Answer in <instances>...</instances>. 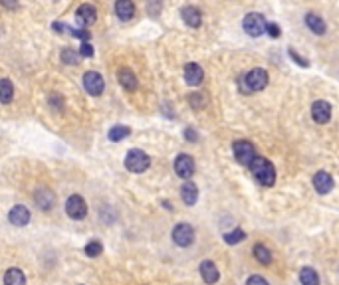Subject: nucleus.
<instances>
[{
    "instance_id": "obj_1",
    "label": "nucleus",
    "mask_w": 339,
    "mask_h": 285,
    "mask_svg": "<svg viewBox=\"0 0 339 285\" xmlns=\"http://www.w3.org/2000/svg\"><path fill=\"white\" fill-rule=\"evenodd\" d=\"M268 79H270V75H268L266 70L254 68V70H250L244 77L238 79V85H240V91H242V93L250 95V93H254V91H262V89L268 85Z\"/></svg>"
},
{
    "instance_id": "obj_2",
    "label": "nucleus",
    "mask_w": 339,
    "mask_h": 285,
    "mask_svg": "<svg viewBox=\"0 0 339 285\" xmlns=\"http://www.w3.org/2000/svg\"><path fill=\"white\" fill-rule=\"evenodd\" d=\"M248 166H250L252 174L256 176V180H258L262 186H274V182H276V168H274V164H272L268 158H264V156H254V160H252Z\"/></svg>"
},
{
    "instance_id": "obj_3",
    "label": "nucleus",
    "mask_w": 339,
    "mask_h": 285,
    "mask_svg": "<svg viewBox=\"0 0 339 285\" xmlns=\"http://www.w3.org/2000/svg\"><path fill=\"white\" fill-rule=\"evenodd\" d=\"M149 164H151V158L141 148H131L125 154V168L131 172H143L149 168Z\"/></svg>"
},
{
    "instance_id": "obj_4",
    "label": "nucleus",
    "mask_w": 339,
    "mask_h": 285,
    "mask_svg": "<svg viewBox=\"0 0 339 285\" xmlns=\"http://www.w3.org/2000/svg\"><path fill=\"white\" fill-rule=\"evenodd\" d=\"M266 24H268L266 18H264L262 14H258V12H250V14H246L244 20H242L244 32H246L248 36H252V38H258V36L266 34Z\"/></svg>"
},
{
    "instance_id": "obj_5",
    "label": "nucleus",
    "mask_w": 339,
    "mask_h": 285,
    "mask_svg": "<svg viewBox=\"0 0 339 285\" xmlns=\"http://www.w3.org/2000/svg\"><path fill=\"white\" fill-rule=\"evenodd\" d=\"M232 152H234L236 162L238 164H244V166H248L254 160V156H256L254 144L250 141H246V139H238V141L232 142Z\"/></svg>"
},
{
    "instance_id": "obj_6",
    "label": "nucleus",
    "mask_w": 339,
    "mask_h": 285,
    "mask_svg": "<svg viewBox=\"0 0 339 285\" xmlns=\"http://www.w3.org/2000/svg\"><path fill=\"white\" fill-rule=\"evenodd\" d=\"M66 212L72 220H84L87 216V202L80 194H72L66 200Z\"/></svg>"
},
{
    "instance_id": "obj_7",
    "label": "nucleus",
    "mask_w": 339,
    "mask_h": 285,
    "mask_svg": "<svg viewBox=\"0 0 339 285\" xmlns=\"http://www.w3.org/2000/svg\"><path fill=\"white\" fill-rule=\"evenodd\" d=\"M84 87H85V91L89 93V95H93V97H99L101 93H103V89H105V81H103V77H101V73H97V71H85L84 73Z\"/></svg>"
},
{
    "instance_id": "obj_8",
    "label": "nucleus",
    "mask_w": 339,
    "mask_h": 285,
    "mask_svg": "<svg viewBox=\"0 0 339 285\" xmlns=\"http://www.w3.org/2000/svg\"><path fill=\"white\" fill-rule=\"evenodd\" d=\"M172 242L176 246H180V248L190 246L194 242V230H192V226L190 224H178V226H174V230H172Z\"/></svg>"
},
{
    "instance_id": "obj_9",
    "label": "nucleus",
    "mask_w": 339,
    "mask_h": 285,
    "mask_svg": "<svg viewBox=\"0 0 339 285\" xmlns=\"http://www.w3.org/2000/svg\"><path fill=\"white\" fill-rule=\"evenodd\" d=\"M174 172L180 176V178H190L194 174V158L190 154H178L174 158Z\"/></svg>"
},
{
    "instance_id": "obj_10",
    "label": "nucleus",
    "mask_w": 339,
    "mask_h": 285,
    "mask_svg": "<svg viewBox=\"0 0 339 285\" xmlns=\"http://www.w3.org/2000/svg\"><path fill=\"white\" fill-rule=\"evenodd\" d=\"M312 117H314L316 123L326 125V123L332 119V105H330L328 101H324V99L316 101V103L312 105Z\"/></svg>"
},
{
    "instance_id": "obj_11",
    "label": "nucleus",
    "mask_w": 339,
    "mask_h": 285,
    "mask_svg": "<svg viewBox=\"0 0 339 285\" xmlns=\"http://www.w3.org/2000/svg\"><path fill=\"white\" fill-rule=\"evenodd\" d=\"M202 79H204L202 68H200L198 64H194V62H188V64L184 66V81H186L188 85L196 87V85L202 83Z\"/></svg>"
},
{
    "instance_id": "obj_12",
    "label": "nucleus",
    "mask_w": 339,
    "mask_h": 285,
    "mask_svg": "<svg viewBox=\"0 0 339 285\" xmlns=\"http://www.w3.org/2000/svg\"><path fill=\"white\" fill-rule=\"evenodd\" d=\"M76 20H78L82 26H91V24H95V20H97V10H95V6H91V4H82V6L76 10Z\"/></svg>"
},
{
    "instance_id": "obj_13",
    "label": "nucleus",
    "mask_w": 339,
    "mask_h": 285,
    "mask_svg": "<svg viewBox=\"0 0 339 285\" xmlns=\"http://www.w3.org/2000/svg\"><path fill=\"white\" fill-rule=\"evenodd\" d=\"M34 200H36L40 210H52L56 204V194L50 188H38L34 192Z\"/></svg>"
},
{
    "instance_id": "obj_14",
    "label": "nucleus",
    "mask_w": 339,
    "mask_h": 285,
    "mask_svg": "<svg viewBox=\"0 0 339 285\" xmlns=\"http://www.w3.org/2000/svg\"><path fill=\"white\" fill-rule=\"evenodd\" d=\"M117 79H119L121 87L127 89V91H135L137 89V77H135V73H133L131 68H127V66L119 68L117 70Z\"/></svg>"
},
{
    "instance_id": "obj_15",
    "label": "nucleus",
    "mask_w": 339,
    "mask_h": 285,
    "mask_svg": "<svg viewBox=\"0 0 339 285\" xmlns=\"http://www.w3.org/2000/svg\"><path fill=\"white\" fill-rule=\"evenodd\" d=\"M314 188H316L320 194L332 192V190H334V178H332V174L326 172V170L316 172V176H314Z\"/></svg>"
},
{
    "instance_id": "obj_16",
    "label": "nucleus",
    "mask_w": 339,
    "mask_h": 285,
    "mask_svg": "<svg viewBox=\"0 0 339 285\" xmlns=\"http://www.w3.org/2000/svg\"><path fill=\"white\" fill-rule=\"evenodd\" d=\"M8 220H10V224H14V226H26L28 222H30V210L24 206V204H16L12 210H10V214H8Z\"/></svg>"
},
{
    "instance_id": "obj_17",
    "label": "nucleus",
    "mask_w": 339,
    "mask_h": 285,
    "mask_svg": "<svg viewBox=\"0 0 339 285\" xmlns=\"http://www.w3.org/2000/svg\"><path fill=\"white\" fill-rule=\"evenodd\" d=\"M180 16H182V22L190 28H200V24H202V14L196 6H184L180 10Z\"/></svg>"
},
{
    "instance_id": "obj_18",
    "label": "nucleus",
    "mask_w": 339,
    "mask_h": 285,
    "mask_svg": "<svg viewBox=\"0 0 339 285\" xmlns=\"http://www.w3.org/2000/svg\"><path fill=\"white\" fill-rule=\"evenodd\" d=\"M115 14L121 22H127L135 16V4L133 0H115Z\"/></svg>"
},
{
    "instance_id": "obj_19",
    "label": "nucleus",
    "mask_w": 339,
    "mask_h": 285,
    "mask_svg": "<svg viewBox=\"0 0 339 285\" xmlns=\"http://www.w3.org/2000/svg\"><path fill=\"white\" fill-rule=\"evenodd\" d=\"M200 276H202V280H204L208 285L216 284V282H218V278H220L218 268H216V266H214V262H210V260H206V262H202V264H200Z\"/></svg>"
},
{
    "instance_id": "obj_20",
    "label": "nucleus",
    "mask_w": 339,
    "mask_h": 285,
    "mask_svg": "<svg viewBox=\"0 0 339 285\" xmlns=\"http://www.w3.org/2000/svg\"><path fill=\"white\" fill-rule=\"evenodd\" d=\"M180 198H182V202L186 206L196 204V200H198V188H196V184L194 182H184L182 188H180Z\"/></svg>"
},
{
    "instance_id": "obj_21",
    "label": "nucleus",
    "mask_w": 339,
    "mask_h": 285,
    "mask_svg": "<svg viewBox=\"0 0 339 285\" xmlns=\"http://www.w3.org/2000/svg\"><path fill=\"white\" fill-rule=\"evenodd\" d=\"M306 26H308L314 34H318V36L326 34V22H324V18L318 16V14H314V12L306 14Z\"/></svg>"
},
{
    "instance_id": "obj_22",
    "label": "nucleus",
    "mask_w": 339,
    "mask_h": 285,
    "mask_svg": "<svg viewBox=\"0 0 339 285\" xmlns=\"http://www.w3.org/2000/svg\"><path fill=\"white\" fill-rule=\"evenodd\" d=\"M4 285H26V278L22 274V270L18 268H10L4 276Z\"/></svg>"
},
{
    "instance_id": "obj_23",
    "label": "nucleus",
    "mask_w": 339,
    "mask_h": 285,
    "mask_svg": "<svg viewBox=\"0 0 339 285\" xmlns=\"http://www.w3.org/2000/svg\"><path fill=\"white\" fill-rule=\"evenodd\" d=\"M14 99V85L10 79H0V103L8 105Z\"/></svg>"
},
{
    "instance_id": "obj_24",
    "label": "nucleus",
    "mask_w": 339,
    "mask_h": 285,
    "mask_svg": "<svg viewBox=\"0 0 339 285\" xmlns=\"http://www.w3.org/2000/svg\"><path fill=\"white\" fill-rule=\"evenodd\" d=\"M254 258H256L262 266L272 264V252H270L264 244H256V246H254Z\"/></svg>"
},
{
    "instance_id": "obj_25",
    "label": "nucleus",
    "mask_w": 339,
    "mask_h": 285,
    "mask_svg": "<svg viewBox=\"0 0 339 285\" xmlns=\"http://www.w3.org/2000/svg\"><path fill=\"white\" fill-rule=\"evenodd\" d=\"M300 282H302V285H320V278H318L314 268H302Z\"/></svg>"
},
{
    "instance_id": "obj_26",
    "label": "nucleus",
    "mask_w": 339,
    "mask_h": 285,
    "mask_svg": "<svg viewBox=\"0 0 339 285\" xmlns=\"http://www.w3.org/2000/svg\"><path fill=\"white\" fill-rule=\"evenodd\" d=\"M60 58H62V62H64V64H68V66H76V64H78V58H80V52H78V50H74V48H64V50H62V54H60Z\"/></svg>"
},
{
    "instance_id": "obj_27",
    "label": "nucleus",
    "mask_w": 339,
    "mask_h": 285,
    "mask_svg": "<svg viewBox=\"0 0 339 285\" xmlns=\"http://www.w3.org/2000/svg\"><path fill=\"white\" fill-rule=\"evenodd\" d=\"M129 133H131L129 127H125V125H115V127H111V131H109V139L113 142H119L121 139H125Z\"/></svg>"
},
{
    "instance_id": "obj_28",
    "label": "nucleus",
    "mask_w": 339,
    "mask_h": 285,
    "mask_svg": "<svg viewBox=\"0 0 339 285\" xmlns=\"http://www.w3.org/2000/svg\"><path fill=\"white\" fill-rule=\"evenodd\" d=\"M188 103H190L192 109L200 111V109L206 107V95H204V93H190V95H188Z\"/></svg>"
},
{
    "instance_id": "obj_29",
    "label": "nucleus",
    "mask_w": 339,
    "mask_h": 285,
    "mask_svg": "<svg viewBox=\"0 0 339 285\" xmlns=\"http://www.w3.org/2000/svg\"><path fill=\"white\" fill-rule=\"evenodd\" d=\"M64 95H60V93H50L48 95V105L54 109V111H62L64 109Z\"/></svg>"
},
{
    "instance_id": "obj_30",
    "label": "nucleus",
    "mask_w": 339,
    "mask_h": 285,
    "mask_svg": "<svg viewBox=\"0 0 339 285\" xmlns=\"http://www.w3.org/2000/svg\"><path fill=\"white\" fill-rule=\"evenodd\" d=\"M244 238H246V234H244L242 230H234V232H228V234H224V242H226V244H230V246H234V244H240Z\"/></svg>"
},
{
    "instance_id": "obj_31",
    "label": "nucleus",
    "mask_w": 339,
    "mask_h": 285,
    "mask_svg": "<svg viewBox=\"0 0 339 285\" xmlns=\"http://www.w3.org/2000/svg\"><path fill=\"white\" fill-rule=\"evenodd\" d=\"M84 252H85L89 258H97V256H101V254H103V246H101L99 242H95V240H93V242H89V244L85 246V250H84Z\"/></svg>"
},
{
    "instance_id": "obj_32",
    "label": "nucleus",
    "mask_w": 339,
    "mask_h": 285,
    "mask_svg": "<svg viewBox=\"0 0 339 285\" xmlns=\"http://www.w3.org/2000/svg\"><path fill=\"white\" fill-rule=\"evenodd\" d=\"M147 14L157 18L161 14V0H147Z\"/></svg>"
},
{
    "instance_id": "obj_33",
    "label": "nucleus",
    "mask_w": 339,
    "mask_h": 285,
    "mask_svg": "<svg viewBox=\"0 0 339 285\" xmlns=\"http://www.w3.org/2000/svg\"><path fill=\"white\" fill-rule=\"evenodd\" d=\"M266 34H268L270 38H280V36H282V30H280V26H278L276 22H268V24H266Z\"/></svg>"
},
{
    "instance_id": "obj_34",
    "label": "nucleus",
    "mask_w": 339,
    "mask_h": 285,
    "mask_svg": "<svg viewBox=\"0 0 339 285\" xmlns=\"http://www.w3.org/2000/svg\"><path fill=\"white\" fill-rule=\"evenodd\" d=\"M93 54H95V50H93V46H91L89 42H82V44H80V56H84V58H93Z\"/></svg>"
},
{
    "instance_id": "obj_35",
    "label": "nucleus",
    "mask_w": 339,
    "mask_h": 285,
    "mask_svg": "<svg viewBox=\"0 0 339 285\" xmlns=\"http://www.w3.org/2000/svg\"><path fill=\"white\" fill-rule=\"evenodd\" d=\"M288 56H290V58H292V60H294L298 66H302V68H308V66H310V62H308L306 58H302V56H300L296 50H288Z\"/></svg>"
},
{
    "instance_id": "obj_36",
    "label": "nucleus",
    "mask_w": 339,
    "mask_h": 285,
    "mask_svg": "<svg viewBox=\"0 0 339 285\" xmlns=\"http://www.w3.org/2000/svg\"><path fill=\"white\" fill-rule=\"evenodd\" d=\"M246 285H270V284H268V280L262 278V276H250V278L246 280Z\"/></svg>"
},
{
    "instance_id": "obj_37",
    "label": "nucleus",
    "mask_w": 339,
    "mask_h": 285,
    "mask_svg": "<svg viewBox=\"0 0 339 285\" xmlns=\"http://www.w3.org/2000/svg\"><path fill=\"white\" fill-rule=\"evenodd\" d=\"M184 139L190 142H196L198 141V133H196L192 127H186V129H184Z\"/></svg>"
},
{
    "instance_id": "obj_38",
    "label": "nucleus",
    "mask_w": 339,
    "mask_h": 285,
    "mask_svg": "<svg viewBox=\"0 0 339 285\" xmlns=\"http://www.w3.org/2000/svg\"><path fill=\"white\" fill-rule=\"evenodd\" d=\"M70 32H72V34H74L76 38H80V40H84V42H87V40L91 38V34H89L87 30H70Z\"/></svg>"
},
{
    "instance_id": "obj_39",
    "label": "nucleus",
    "mask_w": 339,
    "mask_h": 285,
    "mask_svg": "<svg viewBox=\"0 0 339 285\" xmlns=\"http://www.w3.org/2000/svg\"><path fill=\"white\" fill-rule=\"evenodd\" d=\"M0 4L8 10H16L18 8V0H0Z\"/></svg>"
}]
</instances>
